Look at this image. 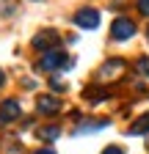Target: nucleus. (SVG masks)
<instances>
[{
  "label": "nucleus",
  "mask_w": 149,
  "mask_h": 154,
  "mask_svg": "<svg viewBox=\"0 0 149 154\" xmlns=\"http://www.w3.org/2000/svg\"><path fill=\"white\" fill-rule=\"evenodd\" d=\"M144 132H149V113L146 116H141V119L130 127V135H144Z\"/></svg>",
  "instance_id": "obj_10"
},
{
  "label": "nucleus",
  "mask_w": 149,
  "mask_h": 154,
  "mask_svg": "<svg viewBox=\"0 0 149 154\" xmlns=\"http://www.w3.org/2000/svg\"><path fill=\"white\" fill-rule=\"evenodd\" d=\"M146 33H149V28H146Z\"/></svg>",
  "instance_id": "obj_17"
},
{
  "label": "nucleus",
  "mask_w": 149,
  "mask_h": 154,
  "mask_svg": "<svg viewBox=\"0 0 149 154\" xmlns=\"http://www.w3.org/2000/svg\"><path fill=\"white\" fill-rule=\"evenodd\" d=\"M83 99H88L91 105H100L102 99H108V91L105 88H86L83 91Z\"/></svg>",
  "instance_id": "obj_8"
},
{
  "label": "nucleus",
  "mask_w": 149,
  "mask_h": 154,
  "mask_svg": "<svg viewBox=\"0 0 149 154\" xmlns=\"http://www.w3.org/2000/svg\"><path fill=\"white\" fill-rule=\"evenodd\" d=\"M74 25H78V28H86V30H94L100 25V14L94 8H80L78 14H74Z\"/></svg>",
  "instance_id": "obj_4"
},
{
  "label": "nucleus",
  "mask_w": 149,
  "mask_h": 154,
  "mask_svg": "<svg viewBox=\"0 0 149 154\" xmlns=\"http://www.w3.org/2000/svg\"><path fill=\"white\" fill-rule=\"evenodd\" d=\"M102 154H124V151H122V149H119V146H108V149H105V151H102Z\"/></svg>",
  "instance_id": "obj_14"
},
{
  "label": "nucleus",
  "mask_w": 149,
  "mask_h": 154,
  "mask_svg": "<svg viewBox=\"0 0 149 154\" xmlns=\"http://www.w3.org/2000/svg\"><path fill=\"white\" fill-rule=\"evenodd\" d=\"M20 113H22V107H20L17 99H3V102H0V124L17 121V119H20Z\"/></svg>",
  "instance_id": "obj_2"
},
{
  "label": "nucleus",
  "mask_w": 149,
  "mask_h": 154,
  "mask_svg": "<svg viewBox=\"0 0 149 154\" xmlns=\"http://www.w3.org/2000/svg\"><path fill=\"white\" fill-rule=\"evenodd\" d=\"M58 42H61V36L55 30H42V33L33 36V47L36 50H50L52 52V47H58Z\"/></svg>",
  "instance_id": "obj_5"
},
{
  "label": "nucleus",
  "mask_w": 149,
  "mask_h": 154,
  "mask_svg": "<svg viewBox=\"0 0 149 154\" xmlns=\"http://www.w3.org/2000/svg\"><path fill=\"white\" fill-rule=\"evenodd\" d=\"M36 135H39V140L50 143V140H55V138L61 135V127H39V129H36Z\"/></svg>",
  "instance_id": "obj_9"
},
{
  "label": "nucleus",
  "mask_w": 149,
  "mask_h": 154,
  "mask_svg": "<svg viewBox=\"0 0 149 154\" xmlns=\"http://www.w3.org/2000/svg\"><path fill=\"white\" fill-rule=\"evenodd\" d=\"M36 107H39V113H44V116H52V113L61 110V99H55L52 94H44V96L36 99Z\"/></svg>",
  "instance_id": "obj_6"
},
{
  "label": "nucleus",
  "mask_w": 149,
  "mask_h": 154,
  "mask_svg": "<svg viewBox=\"0 0 149 154\" xmlns=\"http://www.w3.org/2000/svg\"><path fill=\"white\" fill-rule=\"evenodd\" d=\"M36 154H55V151H52V149H39Z\"/></svg>",
  "instance_id": "obj_15"
},
{
  "label": "nucleus",
  "mask_w": 149,
  "mask_h": 154,
  "mask_svg": "<svg viewBox=\"0 0 149 154\" xmlns=\"http://www.w3.org/2000/svg\"><path fill=\"white\" fill-rule=\"evenodd\" d=\"M124 66H127L124 61L113 58V61H108V63L100 69V74H97V77H100V80H113V74H122V72H124Z\"/></svg>",
  "instance_id": "obj_7"
},
{
  "label": "nucleus",
  "mask_w": 149,
  "mask_h": 154,
  "mask_svg": "<svg viewBox=\"0 0 149 154\" xmlns=\"http://www.w3.org/2000/svg\"><path fill=\"white\" fill-rule=\"evenodd\" d=\"M50 85H52L55 91H66V83H61L58 77H52V80H50Z\"/></svg>",
  "instance_id": "obj_12"
},
{
  "label": "nucleus",
  "mask_w": 149,
  "mask_h": 154,
  "mask_svg": "<svg viewBox=\"0 0 149 154\" xmlns=\"http://www.w3.org/2000/svg\"><path fill=\"white\" fill-rule=\"evenodd\" d=\"M138 72H141V77H149V58H138Z\"/></svg>",
  "instance_id": "obj_11"
},
{
  "label": "nucleus",
  "mask_w": 149,
  "mask_h": 154,
  "mask_svg": "<svg viewBox=\"0 0 149 154\" xmlns=\"http://www.w3.org/2000/svg\"><path fill=\"white\" fill-rule=\"evenodd\" d=\"M110 33H113L116 42H124V38H130L135 33V25L130 22L127 17H119V19H113V25H110Z\"/></svg>",
  "instance_id": "obj_3"
},
{
  "label": "nucleus",
  "mask_w": 149,
  "mask_h": 154,
  "mask_svg": "<svg viewBox=\"0 0 149 154\" xmlns=\"http://www.w3.org/2000/svg\"><path fill=\"white\" fill-rule=\"evenodd\" d=\"M138 11L149 17V0H138Z\"/></svg>",
  "instance_id": "obj_13"
},
{
  "label": "nucleus",
  "mask_w": 149,
  "mask_h": 154,
  "mask_svg": "<svg viewBox=\"0 0 149 154\" xmlns=\"http://www.w3.org/2000/svg\"><path fill=\"white\" fill-rule=\"evenodd\" d=\"M64 66H72V61L61 52V50H52V52H44L39 58V69L44 72H52V69H64Z\"/></svg>",
  "instance_id": "obj_1"
},
{
  "label": "nucleus",
  "mask_w": 149,
  "mask_h": 154,
  "mask_svg": "<svg viewBox=\"0 0 149 154\" xmlns=\"http://www.w3.org/2000/svg\"><path fill=\"white\" fill-rule=\"evenodd\" d=\"M3 83H6V80H3V72H0V85H3Z\"/></svg>",
  "instance_id": "obj_16"
}]
</instances>
